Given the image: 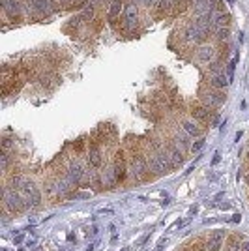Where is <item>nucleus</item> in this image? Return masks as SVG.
Returning <instances> with one entry per match:
<instances>
[{
    "label": "nucleus",
    "mask_w": 249,
    "mask_h": 251,
    "mask_svg": "<svg viewBox=\"0 0 249 251\" xmlns=\"http://www.w3.org/2000/svg\"><path fill=\"white\" fill-rule=\"evenodd\" d=\"M221 49H223V45H217L215 41H204V43H201L199 47H195V51H193V58H195V62L197 64H201V66H210L213 60L221 58Z\"/></svg>",
    "instance_id": "nucleus-1"
},
{
    "label": "nucleus",
    "mask_w": 249,
    "mask_h": 251,
    "mask_svg": "<svg viewBox=\"0 0 249 251\" xmlns=\"http://www.w3.org/2000/svg\"><path fill=\"white\" fill-rule=\"evenodd\" d=\"M225 90H217V88H212L210 84L202 83L199 86V101H201L202 105H206V107L210 109H215L221 107L223 103H225Z\"/></svg>",
    "instance_id": "nucleus-2"
},
{
    "label": "nucleus",
    "mask_w": 249,
    "mask_h": 251,
    "mask_svg": "<svg viewBox=\"0 0 249 251\" xmlns=\"http://www.w3.org/2000/svg\"><path fill=\"white\" fill-rule=\"evenodd\" d=\"M4 212L6 214H19V212H23L24 208V199L23 195L17 192L15 188H12L10 184H6L4 186Z\"/></svg>",
    "instance_id": "nucleus-3"
},
{
    "label": "nucleus",
    "mask_w": 249,
    "mask_h": 251,
    "mask_svg": "<svg viewBox=\"0 0 249 251\" xmlns=\"http://www.w3.org/2000/svg\"><path fill=\"white\" fill-rule=\"evenodd\" d=\"M113 169L118 184H124L130 180V161H128V152L126 148H118L113 157Z\"/></svg>",
    "instance_id": "nucleus-4"
},
{
    "label": "nucleus",
    "mask_w": 249,
    "mask_h": 251,
    "mask_svg": "<svg viewBox=\"0 0 249 251\" xmlns=\"http://www.w3.org/2000/svg\"><path fill=\"white\" fill-rule=\"evenodd\" d=\"M122 30L126 34H135L137 26H139V21H141V13H139V4L135 2H128L126 4V10H124V15H122Z\"/></svg>",
    "instance_id": "nucleus-5"
},
{
    "label": "nucleus",
    "mask_w": 249,
    "mask_h": 251,
    "mask_svg": "<svg viewBox=\"0 0 249 251\" xmlns=\"http://www.w3.org/2000/svg\"><path fill=\"white\" fill-rule=\"evenodd\" d=\"M103 146H105V144L101 143L97 137H96V139H90V143H88V152H86V163H88L90 169L99 171V169L103 167V163H105Z\"/></svg>",
    "instance_id": "nucleus-6"
},
{
    "label": "nucleus",
    "mask_w": 249,
    "mask_h": 251,
    "mask_svg": "<svg viewBox=\"0 0 249 251\" xmlns=\"http://www.w3.org/2000/svg\"><path fill=\"white\" fill-rule=\"evenodd\" d=\"M215 111L210 107H206V105H202L201 101L197 99V101H191L190 107H188V115L193 116V118L197 120L199 124H215L217 122V116L213 115Z\"/></svg>",
    "instance_id": "nucleus-7"
},
{
    "label": "nucleus",
    "mask_w": 249,
    "mask_h": 251,
    "mask_svg": "<svg viewBox=\"0 0 249 251\" xmlns=\"http://www.w3.org/2000/svg\"><path fill=\"white\" fill-rule=\"evenodd\" d=\"M2 13L6 17V21H19L24 17L23 0H2Z\"/></svg>",
    "instance_id": "nucleus-8"
},
{
    "label": "nucleus",
    "mask_w": 249,
    "mask_h": 251,
    "mask_svg": "<svg viewBox=\"0 0 249 251\" xmlns=\"http://www.w3.org/2000/svg\"><path fill=\"white\" fill-rule=\"evenodd\" d=\"M178 124L184 128V132L188 133L190 137H195V139L202 137V133H204L202 124H199V122L193 118V116H190V115H180V116H178Z\"/></svg>",
    "instance_id": "nucleus-9"
},
{
    "label": "nucleus",
    "mask_w": 249,
    "mask_h": 251,
    "mask_svg": "<svg viewBox=\"0 0 249 251\" xmlns=\"http://www.w3.org/2000/svg\"><path fill=\"white\" fill-rule=\"evenodd\" d=\"M227 242V232L225 231H213L204 238V248L206 251H221Z\"/></svg>",
    "instance_id": "nucleus-10"
},
{
    "label": "nucleus",
    "mask_w": 249,
    "mask_h": 251,
    "mask_svg": "<svg viewBox=\"0 0 249 251\" xmlns=\"http://www.w3.org/2000/svg\"><path fill=\"white\" fill-rule=\"evenodd\" d=\"M124 10H126V0H111L107 6V21L111 24L120 21L124 15Z\"/></svg>",
    "instance_id": "nucleus-11"
},
{
    "label": "nucleus",
    "mask_w": 249,
    "mask_h": 251,
    "mask_svg": "<svg viewBox=\"0 0 249 251\" xmlns=\"http://www.w3.org/2000/svg\"><path fill=\"white\" fill-rule=\"evenodd\" d=\"M165 146H167V152H169V159H171V163H172V169H178L184 165V155H186V152L180 148V146H176L174 143H171L169 139H165Z\"/></svg>",
    "instance_id": "nucleus-12"
},
{
    "label": "nucleus",
    "mask_w": 249,
    "mask_h": 251,
    "mask_svg": "<svg viewBox=\"0 0 249 251\" xmlns=\"http://www.w3.org/2000/svg\"><path fill=\"white\" fill-rule=\"evenodd\" d=\"M204 83L210 84L212 88H217V90H225L230 81L225 73H215V75H208V81H204Z\"/></svg>",
    "instance_id": "nucleus-13"
},
{
    "label": "nucleus",
    "mask_w": 249,
    "mask_h": 251,
    "mask_svg": "<svg viewBox=\"0 0 249 251\" xmlns=\"http://www.w3.org/2000/svg\"><path fill=\"white\" fill-rule=\"evenodd\" d=\"M81 17H83L84 24H92L94 21H97V8L86 2V4L83 6V12H81Z\"/></svg>",
    "instance_id": "nucleus-14"
},
{
    "label": "nucleus",
    "mask_w": 249,
    "mask_h": 251,
    "mask_svg": "<svg viewBox=\"0 0 249 251\" xmlns=\"http://www.w3.org/2000/svg\"><path fill=\"white\" fill-rule=\"evenodd\" d=\"M225 251H242V238L238 234H230L227 236Z\"/></svg>",
    "instance_id": "nucleus-15"
},
{
    "label": "nucleus",
    "mask_w": 249,
    "mask_h": 251,
    "mask_svg": "<svg viewBox=\"0 0 249 251\" xmlns=\"http://www.w3.org/2000/svg\"><path fill=\"white\" fill-rule=\"evenodd\" d=\"M84 152H88L86 141H84V139H77V141L73 143V154H75V155H83Z\"/></svg>",
    "instance_id": "nucleus-16"
},
{
    "label": "nucleus",
    "mask_w": 249,
    "mask_h": 251,
    "mask_svg": "<svg viewBox=\"0 0 249 251\" xmlns=\"http://www.w3.org/2000/svg\"><path fill=\"white\" fill-rule=\"evenodd\" d=\"M12 148H15V143H12V139H8V137H4L2 139V150H12Z\"/></svg>",
    "instance_id": "nucleus-17"
},
{
    "label": "nucleus",
    "mask_w": 249,
    "mask_h": 251,
    "mask_svg": "<svg viewBox=\"0 0 249 251\" xmlns=\"http://www.w3.org/2000/svg\"><path fill=\"white\" fill-rule=\"evenodd\" d=\"M202 144H204V139H202V137H199V139H197V143H193L191 144V152H199V150H201L202 148Z\"/></svg>",
    "instance_id": "nucleus-18"
},
{
    "label": "nucleus",
    "mask_w": 249,
    "mask_h": 251,
    "mask_svg": "<svg viewBox=\"0 0 249 251\" xmlns=\"http://www.w3.org/2000/svg\"><path fill=\"white\" fill-rule=\"evenodd\" d=\"M155 4H157V0H142V6H146V8H154Z\"/></svg>",
    "instance_id": "nucleus-19"
},
{
    "label": "nucleus",
    "mask_w": 249,
    "mask_h": 251,
    "mask_svg": "<svg viewBox=\"0 0 249 251\" xmlns=\"http://www.w3.org/2000/svg\"><path fill=\"white\" fill-rule=\"evenodd\" d=\"M242 251H249V240L242 242Z\"/></svg>",
    "instance_id": "nucleus-20"
},
{
    "label": "nucleus",
    "mask_w": 249,
    "mask_h": 251,
    "mask_svg": "<svg viewBox=\"0 0 249 251\" xmlns=\"http://www.w3.org/2000/svg\"><path fill=\"white\" fill-rule=\"evenodd\" d=\"M182 251H197V250H195V248H191V246H188V248H184Z\"/></svg>",
    "instance_id": "nucleus-21"
},
{
    "label": "nucleus",
    "mask_w": 249,
    "mask_h": 251,
    "mask_svg": "<svg viewBox=\"0 0 249 251\" xmlns=\"http://www.w3.org/2000/svg\"><path fill=\"white\" fill-rule=\"evenodd\" d=\"M246 182H248V186H249V171L246 173Z\"/></svg>",
    "instance_id": "nucleus-22"
},
{
    "label": "nucleus",
    "mask_w": 249,
    "mask_h": 251,
    "mask_svg": "<svg viewBox=\"0 0 249 251\" xmlns=\"http://www.w3.org/2000/svg\"><path fill=\"white\" fill-rule=\"evenodd\" d=\"M248 163H249V150H248Z\"/></svg>",
    "instance_id": "nucleus-23"
}]
</instances>
